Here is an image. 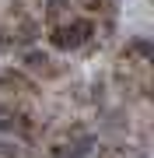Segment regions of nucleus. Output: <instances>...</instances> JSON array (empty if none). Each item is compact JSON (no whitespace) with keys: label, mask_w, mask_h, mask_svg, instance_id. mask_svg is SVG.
<instances>
[{"label":"nucleus","mask_w":154,"mask_h":158,"mask_svg":"<svg viewBox=\"0 0 154 158\" xmlns=\"http://www.w3.org/2000/svg\"><path fill=\"white\" fill-rule=\"evenodd\" d=\"M95 39V25L88 18H74L67 25H49V46L63 53H77Z\"/></svg>","instance_id":"f257e3e1"},{"label":"nucleus","mask_w":154,"mask_h":158,"mask_svg":"<svg viewBox=\"0 0 154 158\" xmlns=\"http://www.w3.org/2000/svg\"><path fill=\"white\" fill-rule=\"evenodd\" d=\"M21 63H25V70L39 74V77H46V81H56V77H63V74H67V67H63V63H56L49 53H42V49H28V53L21 56Z\"/></svg>","instance_id":"f03ea898"},{"label":"nucleus","mask_w":154,"mask_h":158,"mask_svg":"<svg viewBox=\"0 0 154 158\" xmlns=\"http://www.w3.org/2000/svg\"><path fill=\"white\" fill-rule=\"evenodd\" d=\"M91 151H95V134H88V130L77 134L74 141L67 144V155H70V158H88Z\"/></svg>","instance_id":"7ed1b4c3"},{"label":"nucleus","mask_w":154,"mask_h":158,"mask_svg":"<svg viewBox=\"0 0 154 158\" xmlns=\"http://www.w3.org/2000/svg\"><path fill=\"white\" fill-rule=\"evenodd\" d=\"M11 39H18V42H25V46H28V42H35V39H39V25H35V21H28V18H25V21L18 25V32L11 35Z\"/></svg>","instance_id":"20e7f679"},{"label":"nucleus","mask_w":154,"mask_h":158,"mask_svg":"<svg viewBox=\"0 0 154 158\" xmlns=\"http://www.w3.org/2000/svg\"><path fill=\"white\" fill-rule=\"evenodd\" d=\"M130 53H137L140 60H151V42L147 39H133L130 42Z\"/></svg>","instance_id":"39448f33"},{"label":"nucleus","mask_w":154,"mask_h":158,"mask_svg":"<svg viewBox=\"0 0 154 158\" xmlns=\"http://www.w3.org/2000/svg\"><path fill=\"white\" fill-rule=\"evenodd\" d=\"M0 158H18V148L11 141H4V137H0Z\"/></svg>","instance_id":"423d86ee"}]
</instances>
